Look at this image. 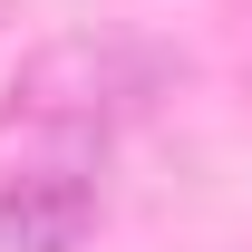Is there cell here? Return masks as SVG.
<instances>
[{
	"label": "cell",
	"instance_id": "6da1fadb",
	"mask_svg": "<svg viewBox=\"0 0 252 252\" xmlns=\"http://www.w3.org/2000/svg\"><path fill=\"white\" fill-rule=\"evenodd\" d=\"M146 78L156 68L136 59L126 39H49L30 68H20V88H10V107L30 126H107V117H126L136 97H146Z\"/></svg>",
	"mask_w": 252,
	"mask_h": 252
},
{
	"label": "cell",
	"instance_id": "7a4b0ae2",
	"mask_svg": "<svg viewBox=\"0 0 252 252\" xmlns=\"http://www.w3.org/2000/svg\"><path fill=\"white\" fill-rule=\"evenodd\" d=\"M97 223V175L88 165H20V175H0V252H78Z\"/></svg>",
	"mask_w": 252,
	"mask_h": 252
}]
</instances>
